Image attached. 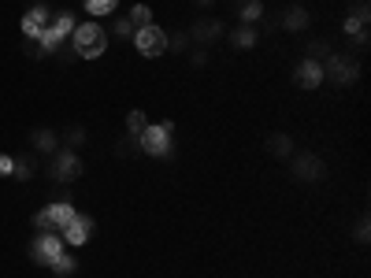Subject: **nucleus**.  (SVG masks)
I'll list each match as a JSON object with an SVG mask.
<instances>
[{
  "label": "nucleus",
  "mask_w": 371,
  "mask_h": 278,
  "mask_svg": "<svg viewBox=\"0 0 371 278\" xmlns=\"http://www.w3.org/2000/svg\"><path fill=\"white\" fill-rule=\"evenodd\" d=\"M71 52L78 60H96L108 52V34L101 23H78L74 34H71Z\"/></svg>",
  "instance_id": "obj_1"
},
{
  "label": "nucleus",
  "mask_w": 371,
  "mask_h": 278,
  "mask_svg": "<svg viewBox=\"0 0 371 278\" xmlns=\"http://www.w3.org/2000/svg\"><path fill=\"white\" fill-rule=\"evenodd\" d=\"M138 145L145 156H171L175 149V126L171 123H149L138 134Z\"/></svg>",
  "instance_id": "obj_2"
},
{
  "label": "nucleus",
  "mask_w": 371,
  "mask_h": 278,
  "mask_svg": "<svg viewBox=\"0 0 371 278\" xmlns=\"http://www.w3.org/2000/svg\"><path fill=\"white\" fill-rule=\"evenodd\" d=\"M74 216H78V211H74L71 201H56V204H48V208L38 211V216H34V226H38V234H45V230H56V234H60Z\"/></svg>",
  "instance_id": "obj_3"
},
{
  "label": "nucleus",
  "mask_w": 371,
  "mask_h": 278,
  "mask_svg": "<svg viewBox=\"0 0 371 278\" xmlns=\"http://www.w3.org/2000/svg\"><path fill=\"white\" fill-rule=\"evenodd\" d=\"M131 41H134V48H138L145 60H160V56L167 52V34H164V30H160L156 23H153V26L134 30V38H131Z\"/></svg>",
  "instance_id": "obj_4"
},
{
  "label": "nucleus",
  "mask_w": 371,
  "mask_h": 278,
  "mask_svg": "<svg viewBox=\"0 0 371 278\" xmlns=\"http://www.w3.org/2000/svg\"><path fill=\"white\" fill-rule=\"evenodd\" d=\"M82 174V160H78L74 149H56L52 152V163H48V178L52 182H74Z\"/></svg>",
  "instance_id": "obj_5"
},
{
  "label": "nucleus",
  "mask_w": 371,
  "mask_h": 278,
  "mask_svg": "<svg viewBox=\"0 0 371 278\" xmlns=\"http://www.w3.org/2000/svg\"><path fill=\"white\" fill-rule=\"evenodd\" d=\"M60 252H63V238H60L56 230L38 234V238H34V245H30V256H34V264H41V267H48Z\"/></svg>",
  "instance_id": "obj_6"
},
{
  "label": "nucleus",
  "mask_w": 371,
  "mask_h": 278,
  "mask_svg": "<svg viewBox=\"0 0 371 278\" xmlns=\"http://www.w3.org/2000/svg\"><path fill=\"white\" fill-rule=\"evenodd\" d=\"M357 74H360L357 60H349V56H338V52L327 60V67H323V78H331L334 86H353V82H357Z\"/></svg>",
  "instance_id": "obj_7"
},
{
  "label": "nucleus",
  "mask_w": 371,
  "mask_h": 278,
  "mask_svg": "<svg viewBox=\"0 0 371 278\" xmlns=\"http://www.w3.org/2000/svg\"><path fill=\"white\" fill-rule=\"evenodd\" d=\"M294 82H297L301 89H319L327 82L323 78V63H319V60H301L297 71H294Z\"/></svg>",
  "instance_id": "obj_8"
},
{
  "label": "nucleus",
  "mask_w": 371,
  "mask_h": 278,
  "mask_svg": "<svg viewBox=\"0 0 371 278\" xmlns=\"http://www.w3.org/2000/svg\"><path fill=\"white\" fill-rule=\"evenodd\" d=\"M60 238H63V245H74V249H78V245H86V241L93 238V219H89V216H74V219L60 230Z\"/></svg>",
  "instance_id": "obj_9"
},
{
  "label": "nucleus",
  "mask_w": 371,
  "mask_h": 278,
  "mask_svg": "<svg viewBox=\"0 0 371 278\" xmlns=\"http://www.w3.org/2000/svg\"><path fill=\"white\" fill-rule=\"evenodd\" d=\"M294 174L301 178V182H319V178L327 174V163L319 156H312V152H304V156L294 160Z\"/></svg>",
  "instance_id": "obj_10"
},
{
  "label": "nucleus",
  "mask_w": 371,
  "mask_h": 278,
  "mask_svg": "<svg viewBox=\"0 0 371 278\" xmlns=\"http://www.w3.org/2000/svg\"><path fill=\"white\" fill-rule=\"evenodd\" d=\"M48 19H52V15H48V8H30L26 15H23V34L30 38V41H38L45 30H48Z\"/></svg>",
  "instance_id": "obj_11"
},
{
  "label": "nucleus",
  "mask_w": 371,
  "mask_h": 278,
  "mask_svg": "<svg viewBox=\"0 0 371 278\" xmlns=\"http://www.w3.org/2000/svg\"><path fill=\"white\" fill-rule=\"evenodd\" d=\"M189 38H197V41H216V38H223V23L219 19H201V23H193L189 26Z\"/></svg>",
  "instance_id": "obj_12"
},
{
  "label": "nucleus",
  "mask_w": 371,
  "mask_h": 278,
  "mask_svg": "<svg viewBox=\"0 0 371 278\" xmlns=\"http://www.w3.org/2000/svg\"><path fill=\"white\" fill-rule=\"evenodd\" d=\"M304 26H309V11H304L301 4H297V8H286V11H282V30H289V34H301Z\"/></svg>",
  "instance_id": "obj_13"
},
{
  "label": "nucleus",
  "mask_w": 371,
  "mask_h": 278,
  "mask_svg": "<svg viewBox=\"0 0 371 278\" xmlns=\"http://www.w3.org/2000/svg\"><path fill=\"white\" fill-rule=\"evenodd\" d=\"M267 152L279 156V160H286L289 152H294V141H289V134H271L267 138Z\"/></svg>",
  "instance_id": "obj_14"
},
{
  "label": "nucleus",
  "mask_w": 371,
  "mask_h": 278,
  "mask_svg": "<svg viewBox=\"0 0 371 278\" xmlns=\"http://www.w3.org/2000/svg\"><path fill=\"white\" fill-rule=\"evenodd\" d=\"M238 19H241V23H249V26H256V19H264V4H260V0H241Z\"/></svg>",
  "instance_id": "obj_15"
},
{
  "label": "nucleus",
  "mask_w": 371,
  "mask_h": 278,
  "mask_svg": "<svg viewBox=\"0 0 371 278\" xmlns=\"http://www.w3.org/2000/svg\"><path fill=\"white\" fill-rule=\"evenodd\" d=\"M34 149L38 152H56L60 149V138L52 134V130H34Z\"/></svg>",
  "instance_id": "obj_16"
},
{
  "label": "nucleus",
  "mask_w": 371,
  "mask_h": 278,
  "mask_svg": "<svg viewBox=\"0 0 371 278\" xmlns=\"http://www.w3.org/2000/svg\"><path fill=\"white\" fill-rule=\"evenodd\" d=\"M126 19H131V26H134V30H141V26H153V8H149V4H134Z\"/></svg>",
  "instance_id": "obj_17"
},
{
  "label": "nucleus",
  "mask_w": 371,
  "mask_h": 278,
  "mask_svg": "<svg viewBox=\"0 0 371 278\" xmlns=\"http://www.w3.org/2000/svg\"><path fill=\"white\" fill-rule=\"evenodd\" d=\"M119 0H86V11L93 15V19H101V15H116Z\"/></svg>",
  "instance_id": "obj_18"
},
{
  "label": "nucleus",
  "mask_w": 371,
  "mask_h": 278,
  "mask_svg": "<svg viewBox=\"0 0 371 278\" xmlns=\"http://www.w3.org/2000/svg\"><path fill=\"white\" fill-rule=\"evenodd\" d=\"M234 45H238V48H253V45H256V26L241 23V26L234 30Z\"/></svg>",
  "instance_id": "obj_19"
},
{
  "label": "nucleus",
  "mask_w": 371,
  "mask_h": 278,
  "mask_svg": "<svg viewBox=\"0 0 371 278\" xmlns=\"http://www.w3.org/2000/svg\"><path fill=\"white\" fill-rule=\"evenodd\" d=\"M145 126H149V119H145V111H141V108H134L131 116H126V134H134V138H138Z\"/></svg>",
  "instance_id": "obj_20"
},
{
  "label": "nucleus",
  "mask_w": 371,
  "mask_h": 278,
  "mask_svg": "<svg viewBox=\"0 0 371 278\" xmlns=\"http://www.w3.org/2000/svg\"><path fill=\"white\" fill-rule=\"evenodd\" d=\"M48 267H52V274L67 278V274H74V260H71L67 252H60V256H56V260H52V264H48Z\"/></svg>",
  "instance_id": "obj_21"
},
{
  "label": "nucleus",
  "mask_w": 371,
  "mask_h": 278,
  "mask_svg": "<svg viewBox=\"0 0 371 278\" xmlns=\"http://www.w3.org/2000/svg\"><path fill=\"white\" fill-rule=\"evenodd\" d=\"M334 52H331V41H312L309 45V56H304V60H319V63H323V60H331Z\"/></svg>",
  "instance_id": "obj_22"
},
{
  "label": "nucleus",
  "mask_w": 371,
  "mask_h": 278,
  "mask_svg": "<svg viewBox=\"0 0 371 278\" xmlns=\"http://www.w3.org/2000/svg\"><path fill=\"white\" fill-rule=\"evenodd\" d=\"M34 171H38V163L34 160H15V178H23V182H26V178H34Z\"/></svg>",
  "instance_id": "obj_23"
},
{
  "label": "nucleus",
  "mask_w": 371,
  "mask_h": 278,
  "mask_svg": "<svg viewBox=\"0 0 371 278\" xmlns=\"http://www.w3.org/2000/svg\"><path fill=\"white\" fill-rule=\"evenodd\" d=\"M116 34H119V38H134V26H131V19H116Z\"/></svg>",
  "instance_id": "obj_24"
},
{
  "label": "nucleus",
  "mask_w": 371,
  "mask_h": 278,
  "mask_svg": "<svg viewBox=\"0 0 371 278\" xmlns=\"http://www.w3.org/2000/svg\"><path fill=\"white\" fill-rule=\"evenodd\" d=\"M82 141H86V130H71V134H67V145H71V149H78Z\"/></svg>",
  "instance_id": "obj_25"
},
{
  "label": "nucleus",
  "mask_w": 371,
  "mask_h": 278,
  "mask_svg": "<svg viewBox=\"0 0 371 278\" xmlns=\"http://www.w3.org/2000/svg\"><path fill=\"white\" fill-rule=\"evenodd\" d=\"M189 45V34H179V38H167V48H179V52H182V48Z\"/></svg>",
  "instance_id": "obj_26"
},
{
  "label": "nucleus",
  "mask_w": 371,
  "mask_h": 278,
  "mask_svg": "<svg viewBox=\"0 0 371 278\" xmlns=\"http://www.w3.org/2000/svg\"><path fill=\"white\" fill-rule=\"evenodd\" d=\"M11 171H15V160H11V156H0V178L11 174Z\"/></svg>",
  "instance_id": "obj_27"
},
{
  "label": "nucleus",
  "mask_w": 371,
  "mask_h": 278,
  "mask_svg": "<svg viewBox=\"0 0 371 278\" xmlns=\"http://www.w3.org/2000/svg\"><path fill=\"white\" fill-rule=\"evenodd\" d=\"M357 241H367V219L357 223Z\"/></svg>",
  "instance_id": "obj_28"
},
{
  "label": "nucleus",
  "mask_w": 371,
  "mask_h": 278,
  "mask_svg": "<svg viewBox=\"0 0 371 278\" xmlns=\"http://www.w3.org/2000/svg\"><path fill=\"white\" fill-rule=\"evenodd\" d=\"M197 4H216V0H197Z\"/></svg>",
  "instance_id": "obj_29"
}]
</instances>
